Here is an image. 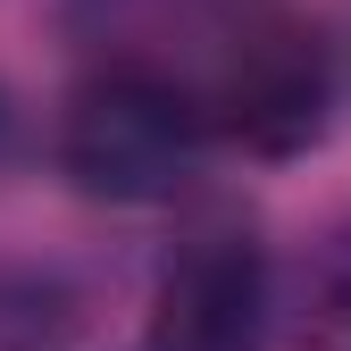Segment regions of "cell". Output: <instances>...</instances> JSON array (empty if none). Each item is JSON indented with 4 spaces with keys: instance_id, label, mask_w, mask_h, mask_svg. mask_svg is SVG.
<instances>
[{
    "instance_id": "1",
    "label": "cell",
    "mask_w": 351,
    "mask_h": 351,
    "mask_svg": "<svg viewBox=\"0 0 351 351\" xmlns=\"http://www.w3.org/2000/svg\"><path fill=\"white\" fill-rule=\"evenodd\" d=\"M193 151V109L159 75H101L67 109V176L109 201H151Z\"/></svg>"
},
{
    "instance_id": "2",
    "label": "cell",
    "mask_w": 351,
    "mask_h": 351,
    "mask_svg": "<svg viewBox=\"0 0 351 351\" xmlns=\"http://www.w3.org/2000/svg\"><path fill=\"white\" fill-rule=\"evenodd\" d=\"M318 117H326V59H318V42L310 34H293V25H268V34H251L243 51L226 59V84H217V125L243 143V151H301L318 134Z\"/></svg>"
},
{
    "instance_id": "3",
    "label": "cell",
    "mask_w": 351,
    "mask_h": 351,
    "mask_svg": "<svg viewBox=\"0 0 351 351\" xmlns=\"http://www.w3.org/2000/svg\"><path fill=\"white\" fill-rule=\"evenodd\" d=\"M251 251H193L159 293V343L167 351H226L234 335H251Z\"/></svg>"
}]
</instances>
